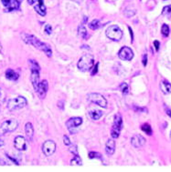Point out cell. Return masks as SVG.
Listing matches in <instances>:
<instances>
[{
  "label": "cell",
  "mask_w": 171,
  "mask_h": 172,
  "mask_svg": "<svg viewBox=\"0 0 171 172\" xmlns=\"http://www.w3.org/2000/svg\"><path fill=\"white\" fill-rule=\"evenodd\" d=\"M161 33L164 37H168L169 35V27L167 24H164L162 26V28H161Z\"/></svg>",
  "instance_id": "obj_28"
},
{
  "label": "cell",
  "mask_w": 171,
  "mask_h": 172,
  "mask_svg": "<svg viewBox=\"0 0 171 172\" xmlns=\"http://www.w3.org/2000/svg\"><path fill=\"white\" fill-rule=\"evenodd\" d=\"M159 45H160V44H159V42H158L157 40H155V41H154V46H155V48H156V51L159 50Z\"/></svg>",
  "instance_id": "obj_38"
},
{
  "label": "cell",
  "mask_w": 171,
  "mask_h": 172,
  "mask_svg": "<svg viewBox=\"0 0 171 172\" xmlns=\"http://www.w3.org/2000/svg\"><path fill=\"white\" fill-rule=\"evenodd\" d=\"M134 108L137 111V112H146L147 109L146 108H138V107H134Z\"/></svg>",
  "instance_id": "obj_35"
},
{
  "label": "cell",
  "mask_w": 171,
  "mask_h": 172,
  "mask_svg": "<svg viewBox=\"0 0 171 172\" xmlns=\"http://www.w3.org/2000/svg\"><path fill=\"white\" fill-rule=\"evenodd\" d=\"M63 141H64V144L66 145V146H69V145H71V140H70V139L68 137V136H63Z\"/></svg>",
  "instance_id": "obj_34"
},
{
  "label": "cell",
  "mask_w": 171,
  "mask_h": 172,
  "mask_svg": "<svg viewBox=\"0 0 171 172\" xmlns=\"http://www.w3.org/2000/svg\"><path fill=\"white\" fill-rule=\"evenodd\" d=\"M89 158H98V159H102V156L100 153L98 152H90L89 153Z\"/></svg>",
  "instance_id": "obj_30"
},
{
  "label": "cell",
  "mask_w": 171,
  "mask_h": 172,
  "mask_svg": "<svg viewBox=\"0 0 171 172\" xmlns=\"http://www.w3.org/2000/svg\"><path fill=\"white\" fill-rule=\"evenodd\" d=\"M115 141L112 139H110L107 140L106 147H105V151L109 156H112L113 153H115Z\"/></svg>",
  "instance_id": "obj_16"
},
{
  "label": "cell",
  "mask_w": 171,
  "mask_h": 172,
  "mask_svg": "<svg viewBox=\"0 0 171 172\" xmlns=\"http://www.w3.org/2000/svg\"><path fill=\"white\" fill-rule=\"evenodd\" d=\"M1 49H2V48H1V45H0V52H1Z\"/></svg>",
  "instance_id": "obj_43"
},
{
  "label": "cell",
  "mask_w": 171,
  "mask_h": 172,
  "mask_svg": "<svg viewBox=\"0 0 171 172\" xmlns=\"http://www.w3.org/2000/svg\"><path fill=\"white\" fill-rule=\"evenodd\" d=\"M118 56L122 60L129 61V60H132V59L134 57V53L130 48L124 47L120 49V51L118 53Z\"/></svg>",
  "instance_id": "obj_10"
},
{
  "label": "cell",
  "mask_w": 171,
  "mask_h": 172,
  "mask_svg": "<svg viewBox=\"0 0 171 172\" xmlns=\"http://www.w3.org/2000/svg\"><path fill=\"white\" fill-rule=\"evenodd\" d=\"M145 139L141 135H134L131 139V144L134 147H141L145 145Z\"/></svg>",
  "instance_id": "obj_12"
},
{
  "label": "cell",
  "mask_w": 171,
  "mask_h": 172,
  "mask_svg": "<svg viewBox=\"0 0 171 172\" xmlns=\"http://www.w3.org/2000/svg\"><path fill=\"white\" fill-rule=\"evenodd\" d=\"M71 165H72V166H81V165H83V161H82V159H81V158L79 157V155L78 156H74V158L71 160Z\"/></svg>",
  "instance_id": "obj_24"
},
{
  "label": "cell",
  "mask_w": 171,
  "mask_h": 172,
  "mask_svg": "<svg viewBox=\"0 0 171 172\" xmlns=\"http://www.w3.org/2000/svg\"><path fill=\"white\" fill-rule=\"evenodd\" d=\"M42 151L45 156L50 157L56 151V143L52 140L45 141L42 145Z\"/></svg>",
  "instance_id": "obj_9"
},
{
  "label": "cell",
  "mask_w": 171,
  "mask_h": 172,
  "mask_svg": "<svg viewBox=\"0 0 171 172\" xmlns=\"http://www.w3.org/2000/svg\"><path fill=\"white\" fill-rule=\"evenodd\" d=\"M94 59L93 55L86 54L80 59V60L78 61L77 66L82 72H88L94 67Z\"/></svg>",
  "instance_id": "obj_2"
},
{
  "label": "cell",
  "mask_w": 171,
  "mask_h": 172,
  "mask_svg": "<svg viewBox=\"0 0 171 172\" xmlns=\"http://www.w3.org/2000/svg\"><path fill=\"white\" fill-rule=\"evenodd\" d=\"M82 123H83L82 118H72L66 122V127L72 134H75L77 129L82 125Z\"/></svg>",
  "instance_id": "obj_8"
},
{
  "label": "cell",
  "mask_w": 171,
  "mask_h": 172,
  "mask_svg": "<svg viewBox=\"0 0 171 172\" xmlns=\"http://www.w3.org/2000/svg\"><path fill=\"white\" fill-rule=\"evenodd\" d=\"M18 127V120L14 119H7L6 121H4L1 124V130L5 133L7 132H13L15 131Z\"/></svg>",
  "instance_id": "obj_6"
},
{
  "label": "cell",
  "mask_w": 171,
  "mask_h": 172,
  "mask_svg": "<svg viewBox=\"0 0 171 172\" xmlns=\"http://www.w3.org/2000/svg\"><path fill=\"white\" fill-rule=\"evenodd\" d=\"M14 147L19 151H25L27 150V141L24 137L18 136L14 139Z\"/></svg>",
  "instance_id": "obj_11"
},
{
  "label": "cell",
  "mask_w": 171,
  "mask_h": 172,
  "mask_svg": "<svg viewBox=\"0 0 171 172\" xmlns=\"http://www.w3.org/2000/svg\"><path fill=\"white\" fill-rule=\"evenodd\" d=\"M70 151H71V153H72L74 156H78L77 147H76L75 145H71V147H70Z\"/></svg>",
  "instance_id": "obj_31"
},
{
  "label": "cell",
  "mask_w": 171,
  "mask_h": 172,
  "mask_svg": "<svg viewBox=\"0 0 171 172\" xmlns=\"http://www.w3.org/2000/svg\"><path fill=\"white\" fill-rule=\"evenodd\" d=\"M48 89H49V84L47 82V80H42L41 82H39V85L38 89H37V92L39 93V97L43 98L45 96H46Z\"/></svg>",
  "instance_id": "obj_13"
},
{
  "label": "cell",
  "mask_w": 171,
  "mask_h": 172,
  "mask_svg": "<svg viewBox=\"0 0 171 172\" xmlns=\"http://www.w3.org/2000/svg\"><path fill=\"white\" fill-rule=\"evenodd\" d=\"M51 32H52V28H51L50 25H46V26H45V33H46L47 35H50Z\"/></svg>",
  "instance_id": "obj_32"
},
{
  "label": "cell",
  "mask_w": 171,
  "mask_h": 172,
  "mask_svg": "<svg viewBox=\"0 0 171 172\" xmlns=\"http://www.w3.org/2000/svg\"><path fill=\"white\" fill-rule=\"evenodd\" d=\"M25 132H26L28 139L29 140H32V137H33V135H34V129H33V126H32L31 123L28 122L25 125Z\"/></svg>",
  "instance_id": "obj_18"
},
{
  "label": "cell",
  "mask_w": 171,
  "mask_h": 172,
  "mask_svg": "<svg viewBox=\"0 0 171 172\" xmlns=\"http://www.w3.org/2000/svg\"><path fill=\"white\" fill-rule=\"evenodd\" d=\"M100 27H101V23H100V21H99L98 19L93 20V21L89 24V27H90L91 29H92V30H96V29H98Z\"/></svg>",
  "instance_id": "obj_23"
},
{
  "label": "cell",
  "mask_w": 171,
  "mask_h": 172,
  "mask_svg": "<svg viewBox=\"0 0 171 172\" xmlns=\"http://www.w3.org/2000/svg\"><path fill=\"white\" fill-rule=\"evenodd\" d=\"M170 137H171V135H170Z\"/></svg>",
  "instance_id": "obj_45"
},
{
  "label": "cell",
  "mask_w": 171,
  "mask_h": 172,
  "mask_svg": "<svg viewBox=\"0 0 171 172\" xmlns=\"http://www.w3.org/2000/svg\"><path fill=\"white\" fill-rule=\"evenodd\" d=\"M29 65H30V69L31 70H38V71L40 70L39 65L37 63V61L33 60V59H29Z\"/></svg>",
  "instance_id": "obj_25"
},
{
  "label": "cell",
  "mask_w": 171,
  "mask_h": 172,
  "mask_svg": "<svg viewBox=\"0 0 171 172\" xmlns=\"http://www.w3.org/2000/svg\"><path fill=\"white\" fill-rule=\"evenodd\" d=\"M38 5H35L34 7V9L36 10V12L38 14H39L40 16L42 17H45L46 16V13H47V9H46V7L44 5V1L43 0H38Z\"/></svg>",
  "instance_id": "obj_14"
},
{
  "label": "cell",
  "mask_w": 171,
  "mask_h": 172,
  "mask_svg": "<svg viewBox=\"0 0 171 172\" xmlns=\"http://www.w3.org/2000/svg\"><path fill=\"white\" fill-rule=\"evenodd\" d=\"M37 1H38V0H28V3L29 5H34Z\"/></svg>",
  "instance_id": "obj_39"
},
{
  "label": "cell",
  "mask_w": 171,
  "mask_h": 172,
  "mask_svg": "<svg viewBox=\"0 0 171 172\" xmlns=\"http://www.w3.org/2000/svg\"><path fill=\"white\" fill-rule=\"evenodd\" d=\"M89 115H90V117L92 118L94 120H98V119H100V118L102 116V111L97 110V109L91 110V111L89 112Z\"/></svg>",
  "instance_id": "obj_20"
},
{
  "label": "cell",
  "mask_w": 171,
  "mask_h": 172,
  "mask_svg": "<svg viewBox=\"0 0 171 172\" xmlns=\"http://www.w3.org/2000/svg\"><path fill=\"white\" fill-rule=\"evenodd\" d=\"M120 88H121V91H122V92H123L124 95H125V94H127V93L129 92V87H128V85H127L126 83H123V84L121 85Z\"/></svg>",
  "instance_id": "obj_29"
},
{
  "label": "cell",
  "mask_w": 171,
  "mask_h": 172,
  "mask_svg": "<svg viewBox=\"0 0 171 172\" xmlns=\"http://www.w3.org/2000/svg\"><path fill=\"white\" fill-rule=\"evenodd\" d=\"M146 64H147V55H146V54H145V55H144V56H143V65L145 66H146Z\"/></svg>",
  "instance_id": "obj_37"
},
{
  "label": "cell",
  "mask_w": 171,
  "mask_h": 172,
  "mask_svg": "<svg viewBox=\"0 0 171 172\" xmlns=\"http://www.w3.org/2000/svg\"><path fill=\"white\" fill-rule=\"evenodd\" d=\"M31 82L34 87V89L37 91L38 87L39 85V71L38 70H31Z\"/></svg>",
  "instance_id": "obj_15"
},
{
  "label": "cell",
  "mask_w": 171,
  "mask_h": 172,
  "mask_svg": "<svg viewBox=\"0 0 171 172\" xmlns=\"http://www.w3.org/2000/svg\"><path fill=\"white\" fill-rule=\"evenodd\" d=\"M167 114L171 118V110L170 109H167Z\"/></svg>",
  "instance_id": "obj_41"
},
{
  "label": "cell",
  "mask_w": 171,
  "mask_h": 172,
  "mask_svg": "<svg viewBox=\"0 0 171 172\" xmlns=\"http://www.w3.org/2000/svg\"><path fill=\"white\" fill-rule=\"evenodd\" d=\"M141 129L147 135H152V129H151V126L149 124H144V125H142Z\"/></svg>",
  "instance_id": "obj_26"
},
{
  "label": "cell",
  "mask_w": 171,
  "mask_h": 172,
  "mask_svg": "<svg viewBox=\"0 0 171 172\" xmlns=\"http://www.w3.org/2000/svg\"><path fill=\"white\" fill-rule=\"evenodd\" d=\"M1 1H2V4H3L6 7H9V5H10V3H11V0H1Z\"/></svg>",
  "instance_id": "obj_36"
},
{
  "label": "cell",
  "mask_w": 171,
  "mask_h": 172,
  "mask_svg": "<svg viewBox=\"0 0 171 172\" xmlns=\"http://www.w3.org/2000/svg\"><path fill=\"white\" fill-rule=\"evenodd\" d=\"M160 88L165 94H170L171 93V84L167 81H162L160 83Z\"/></svg>",
  "instance_id": "obj_19"
},
{
  "label": "cell",
  "mask_w": 171,
  "mask_h": 172,
  "mask_svg": "<svg viewBox=\"0 0 171 172\" xmlns=\"http://www.w3.org/2000/svg\"><path fill=\"white\" fill-rule=\"evenodd\" d=\"M162 15L167 16L168 17H171V5L167 6V7H165L163 8V10H162Z\"/></svg>",
  "instance_id": "obj_27"
},
{
  "label": "cell",
  "mask_w": 171,
  "mask_h": 172,
  "mask_svg": "<svg viewBox=\"0 0 171 172\" xmlns=\"http://www.w3.org/2000/svg\"><path fill=\"white\" fill-rule=\"evenodd\" d=\"M2 146H4V141L0 139V147H2Z\"/></svg>",
  "instance_id": "obj_42"
},
{
  "label": "cell",
  "mask_w": 171,
  "mask_h": 172,
  "mask_svg": "<svg viewBox=\"0 0 171 172\" xmlns=\"http://www.w3.org/2000/svg\"><path fill=\"white\" fill-rule=\"evenodd\" d=\"M128 28H129V32H130V34H131V40H132V42H133V41H134V34H133V31H132L131 27H128Z\"/></svg>",
  "instance_id": "obj_40"
},
{
  "label": "cell",
  "mask_w": 171,
  "mask_h": 172,
  "mask_svg": "<svg viewBox=\"0 0 171 172\" xmlns=\"http://www.w3.org/2000/svg\"><path fill=\"white\" fill-rule=\"evenodd\" d=\"M6 77L8 80H12V81H17L19 77V75L16 73L13 69H7L6 71Z\"/></svg>",
  "instance_id": "obj_17"
},
{
  "label": "cell",
  "mask_w": 171,
  "mask_h": 172,
  "mask_svg": "<svg viewBox=\"0 0 171 172\" xmlns=\"http://www.w3.org/2000/svg\"><path fill=\"white\" fill-rule=\"evenodd\" d=\"M21 37H22V39H23L27 44L33 46V47H35L36 48L43 51L45 54H46V56H48L49 57H51L52 51H51V48L49 47L47 44L43 43L42 41H40L39 39H38L35 36L29 35V34L22 33Z\"/></svg>",
  "instance_id": "obj_1"
},
{
  "label": "cell",
  "mask_w": 171,
  "mask_h": 172,
  "mask_svg": "<svg viewBox=\"0 0 171 172\" xmlns=\"http://www.w3.org/2000/svg\"><path fill=\"white\" fill-rule=\"evenodd\" d=\"M88 98L91 102H93V103H94V104L100 106L101 108H106L107 107V100L105 99V98L104 96L99 94V93L90 94Z\"/></svg>",
  "instance_id": "obj_7"
},
{
  "label": "cell",
  "mask_w": 171,
  "mask_h": 172,
  "mask_svg": "<svg viewBox=\"0 0 171 172\" xmlns=\"http://www.w3.org/2000/svg\"><path fill=\"white\" fill-rule=\"evenodd\" d=\"M78 34H79V36L82 37L83 38H87V30H86L85 27L83 26V24H82L78 27Z\"/></svg>",
  "instance_id": "obj_22"
},
{
  "label": "cell",
  "mask_w": 171,
  "mask_h": 172,
  "mask_svg": "<svg viewBox=\"0 0 171 172\" xmlns=\"http://www.w3.org/2000/svg\"><path fill=\"white\" fill-rule=\"evenodd\" d=\"M105 34H106L108 38H110L111 40H113V41H119V40H121L122 37H123V31L116 25H113V26L109 27L107 28Z\"/></svg>",
  "instance_id": "obj_4"
},
{
  "label": "cell",
  "mask_w": 171,
  "mask_h": 172,
  "mask_svg": "<svg viewBox=\"0 0 171 172\" xmlns=\"http://www.w3.org/2000/svg\"><path fill=\"white\" fill-rule=\"evenodd\" d=\"M20 3L18 1V0H11V3L9 5V7H7V12H9V11H14L19 8Z\"/></svg>",
  "instance_id": "obj_21"
},
{
  "label": "cell",
  "mask_w": 171,
  "mask_h": 172,
  "mask_svg": "<svg viewBox=\"0 0 171 172\" xmlns=\"http://www.w3.org/2000/svg\"><path fill=\"white\" fill-rule=\"evenodd\" d=\"M123 126V119L122 116L120 114H116L115 116V119H113V127L111 131V135L113 137V139H117L120 135L121 129Z\"/></svg>",
  "instance_id": "obj_5"
},
{
  "label": "cell",
  "mask_w": 171,
  "mask_h": 172,
  "mask_svg": "<svg viewBox=\"0 0 171 172\" xmlns=\"http://www.w3.org/2000/svg\"><path fill=\"white\" fill-rule=\"evenodd\" d=\"M98 66H99V63H96L95 64V66H94V69L92 70V72H91V75L92 76H94V75H96V73L98 72Z\"/></svg>",
  "instance_id": "obj_33"
},
{
  "label": "cell",
  "mask_w": 171,
  "mask_h": 172,
  "mask_svg": "<svg viewBox=\"0 0 171 172\" xmlns=\"http://www.w3.org/2000/svg\"><path fill=\"white\" fill-rule=\"evenodd\" d=\"M0 97H1V89H0Z\"/></svg>",
  "instance_id": "obj_44"
},
{
  "label": "cell",
  "mask_w": 171,
  "mask_h": 172,
  "mask_svg": "<svg viewBox=\"0 0 171 172\" xmlns=\"http://www.w3.org/2000/svg\"><path fill=\"white\" fill-rule=\"evenodd\" d=\"M27 99L24 97H17L15 98H11L7 102V109L10 111H14L17 109H20L27 105Z\"/></svg>",
  "instance_id": "obj_3"
}]
</instances>
